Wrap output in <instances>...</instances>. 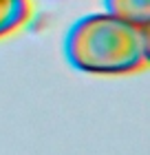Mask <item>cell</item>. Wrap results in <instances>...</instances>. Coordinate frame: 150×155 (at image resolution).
I'll use <instances>...</instances> for the list:
<instances>
[{"instance_id": "1", "label": "cell", "mask_w": 150, "mask_h": 155, "mask_svg": "<svg viewBox=\"0 0 150 155\" xmlns=\"http://www.w3.org/2000/svg\"><path fill=\"white\" fill-rule=\"evenodd\" d=\"M66 60L84 73L124 75L146 69L150 55L148 27L113 13H91L77 20L64 40Z\"/></svg>"}, {"instance_id": "2", "label": "cell", "mask_w": 150, "mask_h": 155, "mask_svg": "<svg viewBox=\"0 0 150 155\" xmlns=\"http://www.w3.org/2000/svg\"><path fill=\"white\" fill-rule=\"evenodd\" d=\"M106 11L132 25H150V0H104Z\"/></svg>"}, {"instance_id": "3", "label": "cell", "mask_w": 150, "mask_h": 155, "mask_svg": "<svg viewBox=\"0 0 150 155\" xmlns=\"http://www.w3.org/2000/svg\"><path fill=\"white\" fill-rule=\"evenodd\" d=\"M29 0H0V38L13 33L29 18Z\"/></svg>"}]
</instances>
